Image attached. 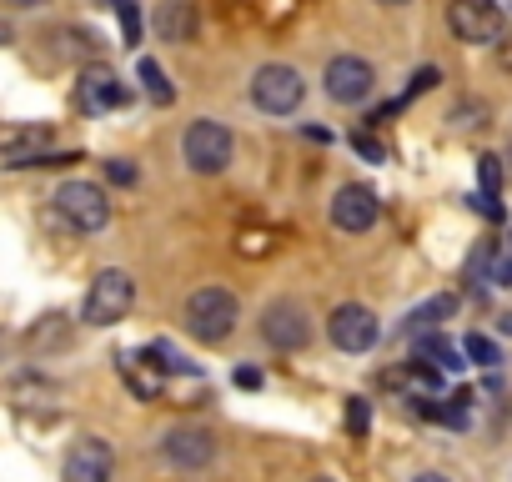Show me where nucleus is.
Listing matches in <instances>:
<instances>
[{
	"label": "nucleus",
	"mask_w": 512,
	"mask_h": 482,
	"mask_svg": "<svg viewBox=\"0 0 512 482\" xmlns=\"http://www.w3.org/2000/svg\"><path fill=\"white\" fill-rule=\"evenodd\" d=\"M231 131L221 126V121H191L186 126V136H181V156H186V166L191 171H201V176H216V171H226L231 166Z\"/></svg>",
	"instance_id": "nucleus-2"
},
{
	"label": "nucleus",
	"mask_w": 512,
	"mask_h": 482,
	"mask_svg": "<svg viewBox=\"0 0 512 482\" xmlns=\"http://www.w3.org/2000/svg\"><path fill=\"white\" fill-rule=\"evenodd\" d=\"M236 387H262V372H256V367H236Z\"/></svg>",
	"instance_id": "nucleus-30"
},
{
	"label": "nucleus",
	"mask_w": 512,
	"mask_h": 482,
	"mask_svg": "<svg viewBox=\"0 0 512 482\" xmlns=\"http://www.w3.org/2000/svg\"><path fill=\"white\" fill-rule=\"evenodd\" d=\"M6 41H11V26H6V21H0V46H6Z\"/></svg>",
	"instance_id": "nucleus-33"
},
{
	"label": "nucleus",
	"mask_w": 512,
	"mask_h": 482,
	"mask_svg": "<svg viewBox=\"0 0 512 482\" xmlns=\"http://www.w3.org/2000/svg\"><path fill=\"white\" fill-rule=\"evenodd\" d=\"M106 176L121 181V186H131V181H136V166H131V161H106Z\"/></svg>",
	"instance_id": "nucleus-28"
},
{
	"label": "nucleus",
	"mask_w": 512,
	"mask_h": 482,
	"mask_svg": "<svg viewBox=\"0 0 512 482\" xmlns=\"http://www.w3.org/2000/svg\"><path fill=\"white\" fill-rule=\"evenodd\" d=\"M56 211H61L81 236H91V231H101V226L111 221V201H106V191L91 186V181H66V186L56 191Z\"/></svg>",
	"instance_id": "nucleus-5"
},
{
	"label": "nucleus",
	"mask_w": 512,
	"mask_h": 482,
	"mask_svg": "<svg viewBox=\"0 0 512 482\" xmlns=\"http://www.w3.org/2000/svg\"><path fill=\"white\" fill-rule=\"evenodd\" d=\"M16 11H36V6H46V0H11Z\"/></svg>",
	"instance_id": "nucleus-31"
},
{
	"label": "nucleus",
	"mask_w": 512,
	"mask_h": 482,
	"mask_svg": "<svg viewBox=\"0 0 512 482\" xmlns=\"http://www.w3.org/2000/svg\"><path fill=\"white\" fill-rule=\"evenodd\" d=\"M447 26L467 46H492L502 36V11H497V0H452Z\"/></svg>",
	"instance_id": "nucleus-7"
},
{
	"label": "nucleus",
	"mask_w": 512,
	"mask_h": 482,
	"mask_svg": "<svg viewBox=\"0 0 512 482\" xmlns=\"http://www.w3.org/2000/svg\"><path fill=\"white\" fill-rule=\"evenodd\" d=\"M367 427H372L367 397H347V432H352V437H367Z\"/></svg>",
	"instance_id": "nucleus-26"
},
{
	"label": "nucleus",
	"mask_w": 512,
	"mask_h": 482,
	"mask_svg": "<svg viewBox=\"0 0 512 482\" xmlns=\"http://www.w3.org/2000/svg\"><path fill=\"white\" fill-rule=\"evenodd\" d=\"M51 146V126H0V161L36 166Z\"/></svg>",
	"instance_id": "nucleus-13"
},
{
	"label": "nucleus",
	"mask_w": 512,
	"mask_h": 482,
	"mask_svg": "<svg viewBox=\"0 0 512 482\" xmlns=\"http://www.w3.org/2000/svg\"><path fill=\"white\" fill-rule=\"evenodd\" d=\"M487 282L512 287V236H507V247H502L497 257H487Z\"/></svg>",
	"instance_id": "nucleus-25"
},
{
	"label": "nucleus",
	"mask_w": 512,
	"mask_h": 482,
	"mask_svg": "<svg viewBox=\"0 0 512 482\" xmlns=\"http://www.w3.org/2000/svg\"><path fill=\"white\" fill-rule=\"evenodd\" d=\"M196 26H201V16H196L191 0H161V11H156V31H161V41L186 46V41H196Z\"/></svg>",
	"instance_id": "nucleus-15"
},
{
	"label": "nucleus",
	"mask_w": 512,
	"mask_h": 482,
	"mask_svg": "<svg viewBox=\"0 0 512 482\" xmlns=\"http://www.w3.org/2000/svg\"><path fill=\"white\" fill-rule=\"evenodd\" d=\"M131 302H136V282H131L126 272L111 267V272H101V277L91 282L81 317H86L91 327H111V322H121V317L131 312Z\"/></svg>",
	"instance_id": "nucleus-4"
},
{
	"label": "nucleus",
	"mask_w": 512,
	"mask_h": 482,
	"mask_svg": "<svg viewBox=\"0 0 512 482\" xmlns=\"http://www.w3.org/2000/svg\"><path fill=\"white\" fill-rule=\"evenodd\" d=\"M462 357H472L477 367H497V362H502V347H497L492 337H482V332H472V337L462 342Z\"/></svg>",
	"instance_id": "nucleus-23"
},
{
	"label": "nucleus",
	"mask_w": 512,
	"mask_h": 482,
	"mask_svg": "<svg viewBox=\"0 0 512 482\" xmlns=\"http://www.w3.org/2000/svg\"><path fill=\"white\" fill-rule=\"evenodd\" d=\"M116 367H121V377H126V387L141 397V402H156L161 392H166V377L141 357V352H126V357H116Z\"/></svg>",
	"instance_id": "nucleus-16"
},
{
	"label": "nucleus",
	"mask_w": 512,
	"mask_h": 482,
	"mask_svg": "<svg viewBox=\"0 0 512 482\" xmlns=\"http://www.w3.org/2000/svg\"><path fill=\"white\" fill-rule=\"evenodd\" d=\"M377 191L372 186H342L337 191V201H332V221L342 226V231H367L372 221H377Z\"/></svg>",
	"instance_id": "nucleus-14"
},
{
	"label": "nucleus",
	"mask_w": 512,
	"mask_h": 482,
	"mask_svg": "<svg viewBox=\"0 0 512 482\" xmlns=\"http://www.w3.org/2000/svg\"><path fill=\"white\" fill-rule=\"evenodd\" d=\"M76 101H81V111L86 116H106V111H121L126 101H131V91L121 86V76L111 71V66H86L81 71V86H76Z\"/></svg>",
	"instance_id": "nucleus-8"
},
{
	"label": "nucleus",
	"mask_w": 512,
	"mask_h": 482,
	"mask_svg": "<svg viewBox=\"0 0 512 482\" xmlns=\"http://www.w3.org/2000/svg\"><path fill=\"white\" fill-rule=\"evenodd\" d=\"M302 96H307V86H302V71L297 66H262L256 71V81H251V101L262 106L267 116H292L297 106H302Z\"/></svg>",
	"instance_id": "nucleus-3"
},
{
	"label": "nucleus",
	"mask_w": 512,
	"mask_h": 482,
	"mask_svg": "<svg viewBox=\"0 0 512 482\" xmlns=\"http://www.w3.org/2000/svg\"><path fill=\"white\" fill-rule=\"evenodd\" d=\"M477 181H482L487 196H497V191H502V161H497V156H482V161H477Z\"/></svg>",
	"instance_id": "nucleus-27"
},
{
	"label": "nucleus",
	"mask_w": 512,
	"mask_h": 482,
	"mask_svg": "<svg viewBox=\"0 0 512 482\" xmlns=\"http://www.w3.org/2000/svg\"><path fill=\"white\" fill-rule=\"evenodd\" d=\"M161 457H166L171 467H181V472H201V467L216 457V442H211L201 427H171V432L161 437Z\"/></svg>",
	"instance_id": "nucleus-12"
},
{
	"label": "nucleus",
	"mask_w": 512,
	"mask_h": 482,
	"mask_svg": "<svg viewBox=\"0 0 512 482\" xmlns=\"http://www.w3.org/2000/svg\"><path fill=\"white\" fill-rule=\"evenodd\" d=\"M327 337L342 347V352H352V357H362V352H372L377 347V337H382V327H377V317H372V307H362V302H342L332 317H327Z\"/></svg>",
	"instance_id": "nucleus-6"
},
{
	"label": "nucleus",
	"mask_w": 512,
	"mask_h": 482,
	"mask_svg": "<svg viewBox=\"0 0 512 482\" xmlns=\"http://www.w3.org/2000/svg\"><path fill=\"white\" fill-rule=\"evenodd\" d=\"M141 86H146V96H151L156 106H171V101H176V86H171V76H166L156 61H141Z\"/></svg>",
	"instance_id": "nucleus-21"
},
{
	"label": "nucleus",
	"mask_w": 512,
	"mask_h": 482,
	"mask_svg": "<svg viewBox=\"0 0 512 482\" xmlns=\"http://www.w3.org/2000/svg\"><path fill=\"white\" fill-rule=\"evenodd\" d=\"M262 332H267V342L282 347V352H302V347L312 342V322H307V312H302L297 302H272L267 317H262Z\"/></svg>",
	"instance_id": "nucleus-10"
},
{
	"label": "nucleus",
	"mask_w": 512,
	"mask_h": 482,
	"mask_svg": "<svg viewBox=\"0 0 512 482\" xmlns=\"http://www.w3.org/2000/svg\"><path fill=\"white\" fill-rule=\"evenodd\" d=\"M372 66L362 61V56H337L332 66H327V96L332 101H342V106H357V101H367L372 96Z\"/></svg>",
	"instance_id": "nucleus-11"
},
{
	"label": "nucleus",
	"mask_w": 512,
	"mask_h": 482,
	"mask_svg": "<svg viewBox=\"0 0 512 482\" xmlns=\"http://www.w3.org/2000/svg\"><path fill=\"white\" fill-rule=\"evenodd\" d=\"M352 146H357V156H362V161H372V166H382V161H387V141H382L372 126H357V131H352Z\"/></svg>",
	"instance_id": "nucleus-22"
},
{
	"label": "nucleus",
	"mask_w": 512,
	"mask_h": 482,
	"mask_svg": "<svg viewBox=\"0 0 512 482\" xmlns=\"http://www.w3.org/2000/svg\"><path fill=\"white\" fill-rule=\"evenodd\" d=\"M417 362H427V367H437V372H457V367H462V347H452L447 337L427 332V337H417Z\"/></svg>",
	"instance_id": "nucleus-18"
},
{
	"label": "nucleus",
	"mask_w": 512,
	"mask_h": 482,
	"mask_svg": "<svg viewBox=\"0 0 512 482\" xmlns=\"http://www.w3.org/2000/svg\"><path fill=\"white\" fill-rule=\"evenodd\" d=\"M412 482H447L442 472H422V477H412Z\"/></svg>",
	"instance_id": "nucleus-32"
},
{
	"label": "nucleus",
	"mask_w": 512,
	"mask_h": 482,
	"mask_svg": "<svg viewBox=\"0 0 512 482\" xmlns=\"http://www.w3.org/2000/svg\"><path fill=\"white\" fill-rule=\"evenodd\" d=\"M317 482H332V477H317Z\"/></svg>",
	"instance_id": "nucleus-35"
},
{
	"label": "nucleus",
	"mask_w": 512,
	"mask_h": 482,
	"mask_svg": "<svg viewBox=\"0 0 512 482\" xmlns=\"http://www.w3.org/2000/svg\"><path fill=\"white\" fill-rule=\"evenodd\" d=\"M141 357H146V362H151L161 377H186V382H196V377H201V372H196V362H186V357H181L171 342H151Z\"/></svg>",
	"instance_id": "nucleus-19"
},
{
	"label": "nucleus",
	"mask_w": 512,
	"mask_h": 482,
	"mask_svg": "<svg viewBox=\"0 0 512 482\" xmlns=\"http://www.w3.org/2000/svg\"><path fill=\"white\" fill-rule=\"evenodd\" d=\"M116 16H121V46H141V16L131 0H116Z\"/></svg>",
	"instance_id": "nucleus-24"
},
{
	"label": "nucleus",
	"mask_w": 512,
	"mask_h": 482,
	"mask_svg": "<svg viewBox=\"0 0 512 482\" xmlns=\"http://www.w3.org/2000/svg\"><path fill=\"white\" fill-rule=\"evenodd\" d=\"M472 206H477L482 216H492V221L502 216V201H497V196H487V191H477V196H472Z\"/></svg>",
	"instance_id": "nucleus-29"
},
{
	"label": "nucleus",
	"mask_w": 512,
	"mask_h": 482,
	"mask_svg": "<svg viewBox=\"0 0 512 482\" xmlns=\"http://www.w3.org/2000/svg\"><path fill=\"white\" fill-rule=\"evenodd\" d=\"M111 472H116V452H111V442H101V437H81V442L66 452L61 482H111Z\"/></svg>",
	"instance_id": "nucleus-9"
},
{
	"label": "nucleus",
	"mask_w": 512,
	"mask_h": 482,
	"mask_svg": "<svg viewBox=\"0 0 512 482\" xmlns=\"http://www.w3.org/2000/svg\"><path fill=\"white\" fill-rule=\"evenodd\" d=\"M452 312H457V297H452V292H442V297L422 302V307L407 317V332H412V337H427V332H432V327H442Z\"/></svg>",
	"instance_id": "nucleus-17"
},
{
	"label": "nucleus",
	"mask_w": 512,
	"mask_h": 482,
	"mask_svg": "<svg viewBox=\"0 0 512 482\" xmlns=\"http://www.w3.org/2000/svg\"><path fill=\"white\" fill-rule=\"evenodd\" d=\"M236 317H241V307H236V297H231L226 287H201V292L186 297V327H191V337H201V342L231 337Z\"/></svg>",
	"instance_id": "nucleus-1"
},
{
	"label": "nucleus",
	"mask_w": 512,
	"mask_h": 482,
	"mask_svg": "<svg viewBox=\"0 0 512 482\" xmlns=\"http://www.w3.org/2000/svg\"><path fill=\"white\" fill-rule=\"evenodd\" d=\"M377 6H407V0H377Z\"/></svg>",
	"instance_id": "nucleus-34"
},
{
	"label": "nucleus",
	"mask_w": 512,
	"mask_h": 482,
	"mask_svg": "<svg viewBox=\"0 0 512 482\" xmlns=\"http://www.w3.org/2000/svg\"><path fill=\"white\" fill-rule=\"evenodd\" d=\"M277 231L272 226H241L236 231V257H251V262H262V257H272L277 252Z\"/></svg>",
	"instance_id": "nucleus-20"
}]
</instances>
